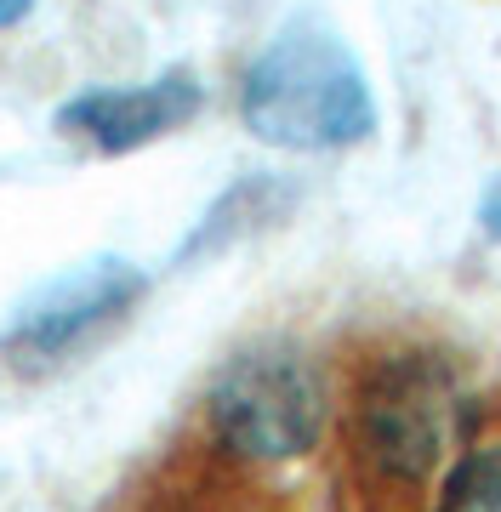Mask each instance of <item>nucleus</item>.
Returning <instances> with one entry per match:
<instances>
[{"label": "nucleus", "instance_id": "4", "mask_svg": "<svg viewBox=\"0 0 501 512\" xmlns=\"http://www.w3.org/2000/svg\"><path fill=\"white\" fill-rule=\"evenodd\" d=\"M143 296H149V279L126 256L75 262L69 274L46 279L12 313V325L0 330V359L23 376H46V370L80 359L92 342H103Z\"/></svg>", "mask_w": 501, "mask_h": 512}, {"label": "nucleus", "instance_id": "5", "mask_svg": "<svg viewBox=\"0 0 501 512\" xmlns=\"http://www.w3.org/2000/svg\"><path fill=\"white\" fill-rule=\"evenodd\" d=\"M205 109V86L194 69H166L143 86H92L57 109V131L92 143L97 154H131L171 131H183Z\"/></svg>", "mask_w": 501, "mask_h": 512}, {"label": "nucleus", "instance_id": "3", "mask_svg": "<svg viewBox=\"0 0 501 512\" xmlns=\"http://www.w3.org/2000/svg\"><path fill=\"white\" fill-rule=\"evenodd\" d=\"M325 376L314 353L262 336L228 353L223 370L211 376L205 416L223 450L245 461H302L325 433Z\"/></svg>", "mask_w": 501, "mask_h": 512}, {"label": "nucleus", "instance_id": "6", "mask_svg": "<svg viewBox=\"0 0 501 512\" xmlns=\"http://www.w3.org/2000/svg\"><path fill=\"white\" fill-rule=\"evenodd\" d=\"M291 200H297V188L279 183V177H268V171H257V177H240V183L228 188L223 200H217V205L200 217L194 239L183 245V262H194V256H211V251H228L234 239H245V234H257V228H268V222H279L285 211H291Z\"/></svg>", "mask_w": 501, "mask_h": 512}, {"label": "nucleus", "instance_id": "9", "mask_svg": "<svg viewBox=\"0 0 501 512\" xmlns=\"http://www.w3.org/2000/svg\"><path fill=\"white\" fill-rule=\"evenodd\" d=\"M29 6H35V0H0V29L23 23V18H29Z\"/></svg>", "mask_w": 501, "mask_h": 512}, {"label": "nucleus", "instance_id": "8", "mask_svg": "<svg viewBox=\"0 0 501 512\" xmlns=\"http://www.w3.org/2000/svg\"><path fill=\"white\" fill-rule=\"evenodd\" d=\"M479 228H484V239H496V245H501V177L484 188V200H479Z\"/></svg>", "mask_w": 501, "mask_h": 512}, {"label": "nucleus", "instance_id": "2", "mask_svg": "<svg viewBox=\"0 0 501 512\" xmlns=\"http://www.w3.org/2000/svg\"><path fill=\"white\" fill-rule=\"evenodd\" d=\"M359 456L388 484H427L456 461V444L467 433V387L462 370L433 348L382 353L353 404Z\"/></svg>", "mask_w": 501, "mask_h": 512}, {"label": "nucleus", "instance_id": "1", "mask_svg": "<svg viewBox=\"0 0 501 512\" xmlns=\"http://www.w3.org/2000/svg\"><path fill=\"white\" fill-rule=\"evenodd\" d=\"M245 131L285 154H336L376 137V92L353 46L319 18H291L240 80Z\"/></svg>", "mask_w": 501, "mask_h": 512}, {"label": "nucleus", "instance_id": "7", "mask_svg": "<svg viewBox=\"0 0 501 512\" xmlns=\"http://www.w3.org/2000/svg\"><path fill=\"white\" fill-rule=\"evenodd\" d=\"M433 512H501V444H473L450 461Z\"/></svg>", "mask_w": 501, "mask_h": 512}]
</instances>
